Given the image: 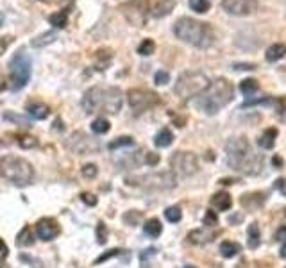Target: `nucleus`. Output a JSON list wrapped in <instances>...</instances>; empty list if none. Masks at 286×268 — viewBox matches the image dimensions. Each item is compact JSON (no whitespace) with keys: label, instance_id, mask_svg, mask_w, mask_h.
<instances>
[{"label":"nucleus","instance_id":"nucleus-1","mask_svg":"<svg viewBox=\"0 0 286 268\" xmlns=\"http://www.w3.org/2000/svg\"><path fill=\"white\" fill-rule=\"evenodd\" d=\"M229 166L245 176H258L263 168V157L252 152L247 138H231L225 143Z\"/></svg>","mask_w":286,"mask_h":268},{"label":"nucleus","instance_id":"nucleus-2","mask_svg":"<svg viewBox=\"0 0 286 268\" xmlns=\"http://www.w3.org/2000/svg\"><path fill=\"white\" fill-rule=\"evenodd\" d=\"M124 102V93L118 88H100L93 86L84 91L81 106L88 114L95 113H110L116 114L122 109Z\"/></svg>","mask_w":286,"mask_h":268},{"label":"nucleus","instance_id":"nucleus-3","mask_svg":"<svg viewBox=\"0 0 286 268\" xmlns=\"http://www.w3.org/2000/svg\"><path fill=\"white\" fill-rule=\"evenodd\" d=\"M234 97L233 84L229 83L227 79H215L209 81V86L204 89L195 100L197 106L202 113L206 114H217L222 108H225Z\"/></svg>","mask_w":286,"mask_h":268},{"label":"nucleus","instance_id":"nucleus-4","mask_svg":"<svg viewBox=\"0 0 286 268\" xmlns=\"http://www.w3.org/2000/svg\"><path fill=\"white\" fill-rule=\"evenodd\" d=\"M174 32L181 42L188 43L197 48H208L215 42V32L209 27V23L193 20V18H179L174 25Z\"/></svg>","mask_w":286,"mask_h":268},{"label":"nucleus","instance_id":"nucleus-5","mask_svg":"<svg viewBox=\"0 0 286 268\" xmlns=\"http://www.w3.org/2000/svg\"><path fill=\"white\" fill-rule=\"evenodd\" d=\"M0 176L16 186H27L34 179V168L23 157L4 156L0 157Z\"/></svg>","mask_w":286,"mask_h":268},{"label":"nucleus","instance_id":"nucleus-6","mask_svg":"<svg viewBox=\"0 0 286 268\" xmlns=\"http://www.w3.org/2000/svg\"><path fill=\"white\" fill-rule=\"evenodd\" d=\"M32 72V61L25 50H18L13 54L9 61V89L18 91L29 83Z\"/></svg>","mask_w":286,"mask_h":268},{"label":"nucleus","instance_id":"nucleus-7","mask_svg":"<svg viewBox=\"0 0 286 268\" xmlns=\"http://www.w3.org/2000/svg\"><path fill=\"white\" fill-rule=\"evenodd\" d=\"M208 86H209V79L206 73L184 72L177 79L176 86H174V91H176L177 97L192 98V97H198Z\"/></svg>","mask_w":286,"mask_h":268},{"label":"nucleus","instance_id":"nucleus-8","mask_svg":"<svg viewBox=\"0 0 286 268\" xmlns=\"http://www.w3.org/2000/svg\"><path fill=\"white\" fill-rule=\"evenodd\" d=\"M127 184L143 186L147 190L167 191V190H174L177 186V177L174 176L172 172H156V174H147V176L138 177V179L129 177V179H127Z\"/></svg>","mask_w":286,"mask_h":268},{"label":"nucleus","instance_id":"nucleus-9","mask_svg":"<svg viewBox=\"0 0 286 268\" xmlns=\"http://www.w3.org/2000/svg\"><path fill=\"white\" fill-rule=\"evenodd\" d=\"M65 147H66L70 152L77 156H89L95 154L100 150V141L99 139L91 138L86 133H81V131H75L66 138L65 141Z\"/></svg>","mask_w":286,"mask_h":268},{"label":"nucleus","instance_id":"nucleus-10","mask_svg":"<svg viewBox=\"0 0 286 268\" xmlns=\"http://www.w3.org/2000/svg\"><path fill=\"white\" fill-rule=\"evenodd\" d=\"M172 174L176 177H192L198 170V159L193 152H174L170 157Z\"/></svg>","mask_w":286,"mask_h":268},{"label":"nucleus","instance_id":"nucleus-11","mask_svg":"<svg viewBox=\"0 0 286 268\" xmlns=\"http://www.w3.org/2000/svg\"><path fill=\"white\" fill-rule=\"evenodd\" d=\"M127 102L136 114H140L147 109H151L154 104H157V95L152 91H147V89L132 88L127 91Z\"/></svg>","mask_w":286,"mask_h":268},{"label":"nucleus","instance_id":"nucleus-12","mask_svg":"<svg viewBox=\"0 0 286 268\" xmlns=\"http://www.w3.org/2000/svg\"><path fill=\"white\" fill-rule=\"evenodd\" d=\"M222 7L225 13L233 16H247L256 13L260 4H258V0H224Z\"/></svg>","mask_w":286,"mask_h":268},{"label":"nucleus","instance_id":"nucleus-13","mask_svg":"<svg viewBox=\"0 0 286 268\" xmlns=\"http://www.w3.org/2000/svg\"><path fill=\"white\" fill-rule=\"evenodd\" d=\"M59 232H61V227L59 223L54 220V218H40L36 223V238L43 240V242H52L54 238L59 236Z\"/></svg>","mask_w":286,"mask_h":268},{"label":"nucleus","instance_id":"nucleus-14","mask_svg":"<svg viewBox=\"0 0 286 268\" xmlns=\"http://www.w3.org/2000/svg\"><path fill=\"white\" fill-rule=\"evenodd\" d=\"M211 206H213L217 211H229L231 206H233V199H231L229 193L220 191V193H215V195L211 197Z\"/></svg>","mask_w":286,"mask_h":268},{"label":"nucleus","instance_id":"nucleus-15","mask_svg":"<svg viewBox=\"0 0 286 268\" xmlns=\"http://www.w3.org/2000/svg\"><path fill=\"white\" fill-rule=\"evenodd\" d=\"M27 113L31 114L32 118L36 120H45L50 114V108H48L47 104H42V102H32L27 106Z\"/></svg>","mask_w":286,"mask_h":268},{"label":"nucleus","instance_id":"nucleus-16","mask_svg":"<svg viewBox=\"0 0 286 268\" xmlns=\"http://www.w3.org/2000/svg\"><path fill=\"white\" fill-rule=\"evenodd\" d=\"M213 232H208L204 231V229H195L188 234V242L192 243V245H204V243H208L213 240Z\"/></svg>","mask_w":286,"mask_h":268},{"label":"nucleus","instance_id":"nucleus-17","mask_svg":"<svg viewBox=\"0 0 286 268\" xmlns=\"http://www.w3.org/2000/svg\"><path fill=\"white\" fill-rule=\"evenodd\" d=\"M174 7H176V2H174V0H159V2L151 9V13L154 18H163V16L170 15Z\"/></svg>","mask_w":286,"mask_h":268},{"label":"nucleus","instance_id":"nucleus-18","mask_svg":"<svg viewBox=\"0 0 286 268\" xmlns=\"http://www.w3.org/2000/svg\"><path fill=\"white\" fill-rule=\"evenodd\" d=\"M286 56V45H283V43H274L272 46H268L266 48V61L270 63H276L279 61V59H283V57Z\"/></svg>","mask_w":286,"mask_h":268},{"label":"nucleus","instance_id":"nucleus-19","mask_svg":"<svg viewBox=\"0 0 286 268\" xmlns=\"http://www.w3.org/2000/svg\"><path fill=\"white\" fill-rule=\"evenodd\" d=\"M34 240H36V234L32 232L31 227L25 225L20 231V234L16 236V245H18V247H29V245L34 243Z\"/></svg>","mask_w":286,"mask_h":268},{"label":"nucleus","instance_id":"nucleus-20","mask_svg":"<svg viewBox=\"0 0 286 268\" xmlns=\"http://www.w3.org/2000/svg\"><path fill=\"white\" fill-rule=\"evenodd\" d=\"M172 141H174V134H172L170 129H161L159 133L156 134V138H154V143H156V147H159V149H167V147H170Z\"/></svg>","mask_w":286,"mask_h":268},{"label":"nucleus","instance_id":"nucleus-21","mask_svg":"<svg viewBox=\"0 0 286 268\" xmlns=\"http://www.w3.org/2000/svg\"><path fill=\"white\" fill-rule=\"evenodd\" d=\"M143 231H145L147 236L157 238L163 232V225H161V222H159L157 218H151V220H147V222H145V225H143Z\"/></svg>","mask_w":286,"mask_h":268},{"label":"nucleus","instance_id":"nucleus-22","mask_svg":"<svg viewBox=\"0 0 286 268\" xmlns=\"http://www.w3.org/2000/svg\"><path fill=\"white\" fill-rule=\"evenodd\" d=\"M54 42H56V32L47 31V32H43V34L34 38V40L31 42V45L34 46V48H42V46H47Z\"/></svg>","mask_w":286,"mask_h":268},{"label":"nucleus","instance_id":"nucleus-23","mask_svg":"<svg viewBox=\"0 0 286 268\" xmlns=\"http://www.w3.org/2000/svg\"><path fill=\"white\" fill-rule=\"evenodd\" d=\"M276 136H277L276 129H266L260 136V139H258V145H260L261 149H272L274 143H276Z\"/></svg>","mask_w":286,"mask_h":268},{"label":"nucleus","instance_id":"nucleus-24","mask_svg":"<svg viewBox=\"0 0 286 268\" xmlns=\"http://www.w3.org/2000/svg\"><path fill=\"white\" fill-rule=\"evenodd\" d=\"M247 238H249L247 245H249L250 248H256L258 245H260L261 232H260V227H258V223H252V225H249V231H247Z\"/></svg>","mask_w":286,"mask_h":268},{"label":"nucleus","instance_id":"nucleus-25","mask_svg":"<svg viewBox=\"0 0 286 268\" xmlns=\"http://www.w3.org/2000/svg\"><path fill=\"white\" fill-rule=\"evenodd\" d=\"M240 252V245L234 242H222L220 243V254L224 258H234Z\"/></svg>","mask_w":286,"mask_h":268},{"label":"nucleus","instance_id":"nucleus-26","mask_svg":"<svg viewBox=\"0 0 286 268\" xmlns=\"http://www.w3.org/2000/svg\"><path fill=\"white\" fill-rule=\"evenodd\" d=\"M258 88H260V84H258V81H254V79H245V81L240 83V91L243 93V95H247V97L254 95V93L258 91Z\"/></svg>","mask_w":286,"mask_h":268},{"label":"nucleus","instance_id":"nucleus-27","mask_svg":"<svg viewBox=\"0 0 286 268\" xmlns=\"http://www.w3.org/2000/svg\"><path fill=\"white\" fill-rule=\"evenodd\" d=\"M66 20H68V11L66 9L57 11L56 15H52L50 18H48V22H50L52 25H56L57 29H63V27L66 25Z\"/></svg>","mask_w":286,"mask_h":268},{"label":"nucleus","instance_id":"nucleus-28","mask_svg":"<svg viewBox=\"0 0 286 268\" xmlns=\"http://www.w3.org/2000/svg\"><path fill=\"white\" fill-rule=\"evenodd\" d=\"M134 145V139L131 138V136H120V138L113 139L108 147L110 150H116V149H122V147H132Z\"/></svg>","mask_w":286,"mask_h":268},{"label":"nucleus","instance_id":"nucleus-29","mask_svg":"<svg viewBox=\"0 0 286 268\" xmlns=\"http://www.w3.org/2000/svg\"><path fill=\"white\" fill-rule=\"evenodd\" d=\"M16 143L20 145L22 149H36L38 139L34 138V136H25V134H20V136H16Z\"/></svg>","mask_w":286,"mask_h":268},{"label":"nucleus","instance_id":"nucleus-30","mask_svg":"<svg viewBox=\"0 0 286 268\" xmlns=\"http://www.w3.org/2000/svg\"><path fill=\"white\" fill-rule=\"evenodd\" d=\"M141 218H143V213L141 211H136V209H131V211H127L124 215V222L127 223V225H138V223L141 222Z\"/></svg>","mask_w":286,"mask_h":268},{"label":"nucleus","instance_id":"nucleus-31","mask_svg":"<svg viewBox=\"0 0 286 268\" xmlns=\"http://www.w3.org/2000/svg\"><path fill=\"white\" fill-rule=\"evenodd\" d=\"M110 127H111V124L106 118H95L93 124H91V131H93L95 134H106L110 131Z\"/></svg>","mask_w":286,"mask_h":268},{"label":"nucleus","instance_id":"nucleus-32","mask_svg":"<svg viewBox=\"0 0 286 268\" xmlns=\"http://www.w3.org/2000/svg\"><path fill=\"white\" fill-rule=\"evenodd\" d=\"M165 218H167L168 222L177 223V222H179V220L182 218V211H181V209H179L177 206L167 207V209H165Z\"/></svg>","mask_w":286,"mask_h":268},{"label":"nucleus","instance_id":"nucleus-33","mask_svg":"<svg viewBox=\"0 0 286 268\" xmlns=\"http://www.w3.org/2000/svg\"><path fill=\"white\" fill-rule=\"evenodd\" d=\"M190 7H192L195 13H208L209 9V0H190Z\"/></svg>","mask_w":286,"mask_h":268},{"label":"nucleus","instance_id":"nucleus-34","mask_svg":"<svg viewBox=\"0 0 286 268\" xmlns=\"http://www.w3.org/2000/svg\"><path fill=\"white\" fill-rule=\"evenodd\" d=\"M95 234H97V242H99L100 245H104V243L108 242L110 232H108V227H106L104 222H99V225H97V229H95Z\"/></svg>","mask_w":286,"mask_h":268},{"label":"nucleus","instance_id":"nucleus-35","mask_svg":"<svg viewBox=\"0 0 286 268\" xmlns=\"http://www.w3.org/2000/svg\"><path fill=\"white\" fill-rule=\"evenodd\" d=\"M154 48H156V45H154L152 40H143L140 43V46H138V54L140 56H151L152 52H154Z\"/></svg>","mask_w":286,"mask_h":268},{"label":"nucleus","instance_id":"nucleus-36","mask_svg":"<svg viewBox=\"0 0 286 268\" xmlns=\"http://www.w3.org/2000/svg\"><path fill=\"white\" fill-rule=\"evenodd\" d=\"M81 174H83V177H86V179H95L97 174H99V168H97V165H93V163H88V165H84L83 168H81Z\"/></svg>","mask_w":286,"mask_h":268},{"label":"nucleus","instance_id":"nucleus-37","mask_svg":"<svg viewBox=\"0 0 286 268\" xmlns=\"http://www.w3.org/2000/svg\"><path fill=\"white\" fill-rule=\"evenodd\" d=\"M118 254H122V248H111V250H108V252H104L102 256H99V258L95 259L93 265L104 263L106 259H111V258H114V256H118Z\"/></svg>","mask_w":286,"mask_h":268},{"label":"nucleus","instance_id":"nucleus-38","mask_svg":"<svg viewBox=\"0 0 286 268\" xmlns=\"http://www.w3.org/2000/svg\"><path fill=\"white\" fill-rule=\"evenodd\" d=\"M4 118L5 120H11V122H16L18 125H25V127H29V120L27 118H23V116H18V114H15V113H4Z\"/></svg>","mask_w":286,"mask_h":268},{"label":"nucleus","instance_id":"nucleus-39","mask_svg":"<svg viewBox=\"0 0 286 268\" xmlns=\"http://www.w3.org/2000/svg\"><path fill=\"white\" fill-rule=\"evenodd\" d=\"M219 223V217H217V213L215 211H208L206 215H204V225L208 227H213Z\"/></svg>","mask_w":286,"mask_h":268},{"label":"nucleus","instance_id":"nucleus-40","mask_svg":"<svg viewBox=\"0 0 286 268\" xmlns=\"http://www.w3.org/2000/svg\"><path fill=\"white\" fill-rule=\"evenodd\" d=\"M154 81H156L157 86H163V84H167L168 81H170V75H168V72L159 70V72H156V75H154Z\"/></svg>","mask_w":286,"mask_h":268},{"label":"nucleus","instance_id":"nucleus-41","mask_svg":"<svg viewBox=\"0 0 286 268\" xmlns=\"http://www.w3.org/2000/svg\"><path fill=\"white\" fill-rule=\"evenodd\" d=\"M81 201L86 204V206H97V197L93 193H81Z\"/></svg>","mask_w":286,"mask_h":268},{"label":"nucleus","instance_id":"nucleus-42","mask_svg":"<svg viewBox=\"0 0 286 268\" xmlns=\"http://www.w3.org/2000/svg\"><path fill=\"white\" fill-rule=\"evenodd\" d=\"M145 163L147 165H151V166H156L157 163H159V156L156 154V152H149L145 157Z\"/></svg>","mask_w":286,"mask_h":268},{"label":"nucleus","instance_id":"nucleus-43","mask_svg":"<svg viewBox=\"0 0 286 268\" xmlns=\"http://www.w3.org/2000/svg\"><path fill=\"white\" fill-rule=\"evenodd\" d=\"M7 254H9V248H7L4 240L0 238V261H4V259L7 258Z\"/></svg>","mask_w":286,"mask_h":268},{"label":"nucleus","instance_id":"nucleus-44","mask_svg":"<svg viewBox=\"0 0 286 268\" xmlns=\"http://www.w3.org/2000/svg\"><path fill=\"white\" fill-rule=\"evenodd\" d=\"M276 240L277 242H286V225H281L279 229L276 231Z\"/></svg>","mask_w":286,"mask_h":268},{"label":"nucleus","instance_id":"nucleus-45","mask_svg":"<svg viewBox=\"0 0 286 268\" xmlns=\"http://www.w3.org/2000/svg\"><path fill=\"white\" fill-rule=\"evenodd\" d=\"M234 70H254V65H234Z\"/></svg>","mask_w":286,"mask_h":268},{"label":"nucleus","instance_id":"nucleus-46","mask_svg":"<svg viewBox=\"0 0 286 268\" xmlns=\"http://www.w3.org/2000/svg\"><path fill=\"white\" fill-rule=\"evenodd\" d=\"M281 258H286V243L281 247Z\"/></svg>","mask_w":286,"mask_h":268},{"label":"nucleus","instance_id":"nucleus-47","mask_svg":"<svg viewBox=\"0 0 286 268\" xmlns=\"http://www.w3.org/2000/svg\"><path fill=\"white\" fill-rule=\"evenodd\" d=\"M0 268H7V267H5V265H4V263H0Z\"/></svg>","mask_w":286,"mask_h":268},{"label":"nucleus","instance_id":"nucleus-48","mask_svg":"<svg viewBox=\"0 0 286 268\" xmlns=\"http://www.w3.org/2000/svg\"><path fill=\"white\" fill-rule=\"evenodd\" d=\"M184 268H195V267H184Z\"/></svg>","mask_w":286,"mask_h":268}]
</instances>
